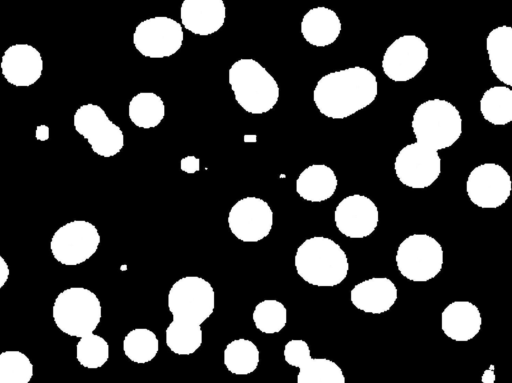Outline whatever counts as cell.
I'll use <instances>...</instances> for the list:
<instances>
[{
	"mask_svg": "<svg viewBox=\"0 0 512 383\" xmlns=\"http://www.w3.org/2000/svg\"><path fill=\"white\" fill-rule=\"evenodd\" d=\"M377 93L376 76L365 67L354 66L322 76L313 90V101L322 115L345 119L369 106Z\"/></svg>",
	"mask_w": 512,
	"mask_h": 383,
	"instance_id": "obj_1",
	"label": "cell"
},
{
	"mask_svg": "<svg viewBox=\"0 0 512 383\" xmlns=\"http://www.w3.org/2000/svg\"><path fill=\"white\" fill-rule=\"evenodd\" d=\"M294 265L297 274L308 284L334 287L347 277L349 263L344 250L330 238L314 236L296 250Z\"/></svg>",
	"mask_w": 512,
	"mask_h": 383,
	"instance_id": "obj_2",
	"label": "cell"
},
{
	"mask_svg": "<svg viewBox=\"0 0 512 383\" xmlns=\"http://www.w3.org/2000/svg\"><path fill=\"white\" fill-rule=\"evenodd\" d=\"M228 83L239 106L250 114H264L279 100V85L258 61L242 58L228 70Z\"/></svg>",
	"mask_w": 512,
	"mask_h": 383,
	"instance_id": "obj_3",
	"label": "cell"
},
{
	"mask_svg": "<svg viewBox=\"0 0 512 383\" xmlns=\"http://www.w3.org/2000/svg\"><path fill=\"white\" fill-rule=\"evenodd\" d=\"M411 127L416 142L439 151L451 147L462 134L459 110L444 99L422 102L412 117Z\"/></svg>",
	"mask_w": 512,
	"mask_h": 383,
	"instance_id": "obj_4",
	"label": "cell"
},
{
	"mask_svg": "<svg viewBox=\"0 0 512 383\" xmlns=\"http://www.w3.org/2000/svg\"><path fill=\"white\" fill-rule=\"evenodd\" d=\"M52 318L64 334L81 338L93 333L102 318L97 295L85 287H69L61 291L52 306Z\"/></svg>",
	"mask_w": 512,
	"mask_h": 383,
	"instance_id": "obj_5",
	"label": "cell"
},
{
	"mask_svg": "<svg viewBox=\"0 0 512 383\" xmlns=\"http://www.w3.org/2000/svg\"><path fill=\"white\" fill-rule=\"evenodd\" d=\"M167 304L172 319L201 325L214 311L215 292L206 279L185 276L172 284Z\"/></svg>",
	"mask_w": 512,
	"mask_h": 383,
	"instance_id": "obj_6",
	"label": "cell"
},
{
	"mask_svg": "<svg viewBox=\"0 0 512 383\" xmlns=\"http://www.w3.org/2000/svg\"><path fill=\"white\" fill-rule=\"evenodd\" d=\"M395 261L400 274L414 282H426L442 270L441 244L427 234H412L398 246Z\"/></svg>",
	"mask_w": 512,
	"mask_h": 383,
	"instance_id": "obj_7",
	"label": "cell"
},
{
	"mask_svg": "<svg viewBox=\"0 0 512 383\" xmlns=\"http://www.w3.org/2000/svg\"><path fill=\"white\" fill-rule=\"evenodd\" d=\"M73 126L92 151L104 158L117 155L124 146V134L97 104L81 105L74 113Z\"/></svg>",
	"mask_w": 512,
	"mask_h": 383,
	"instance_id": "obj_8",
	"label": "cell"
},
{
	"mask_svg": "<svg viewBox=\"0 0 512 383\" xmlns=\"http://www.w3.org/2000/svg\"><path fill=\"white\" fill-rule=\"evenodd\" d=\"M100 241V234L94 224L86 220H73L54 232L49 247L58 263L76 266L96 253Z\"/></svg>",
	"mask_w": 512,
	"mask_h": 383,
	"instance_id": "obj_9",
	"label": "cell"
},
{
	"mask_svg": "<svg viewBox=\"0 0 512 383\" xmlns=\"http://www.w3.org/2000/svg\"><path fill=\"white\" fill-rule=\"evenodd\" d=\"M182 25L167 16H155L141 21L133 32V45L144 57L166 58L182 47Z\"/></svg>",
	"mask_w": 512,
	"mask_h": 383,
	"instance_id": "obj_10",
	"label": "cell"
},
{
	"mask_svg": "<svg viewBox=\"0 0 512 383\" xmlns=\"http://www.w3.org/2000/svg\"><path fill=\"white\" fill-rule=\"evenodd\" d=\"M395 174L403 185L413 189L431 186L441 174L437 151L417 142L404 146L394 161Z\"/></svg>",
	"mask_w": 512,
	"mask_h": 383,
	"instance_id": "obj_11",
	"label": "cell"
},
{
	"mask_svg": "<svg viewBox=\"0 0 512 383\" xmlns=\"http://www.w3.org/2000/svg\"><path fill=\"white\" fill-rule=\"evenodd\" d=\"M429 57L426 43L416 35H403L385 50L381 66L384 74L395 82H406L416 77Z\"/></svg>",
	"mask_w": 512,
	"mask_h": 383,
	"instance_id": "obj_12",
	"label": "cell"
},
{
	"mask_svg": "<svg viewBox=\"0 0 512 383\" xmlns=\"http://www.w3.org/2000/svg\"><path fill=\"white\" fill-rule=\"evenodd\" d=\"M231 233L242 242H259L266 238L273 226V211L269 204L254 196L238 200L227 218Z\"/></svg>",
	"mask_w": 512,
	"mask_h": 383,
	"instance_id": "obj_13",
	"label": "cell"
},
{
	"mask_svg": "<svg viewBox=\"0 0 512 383\" xmlns=\"http://www.w3.org/2000/svg\"><path fill=\"white\" fill-rule=\"evenodd\" d=\"M512 189L508 172L499 164L483 163L476 166L468 175L466 192L470 201L483 209L502 206Z\"/></svg>",
	"mask_w": 512,
	"mask_h": 383,
	"instance_id": "obj_14",
	"label": "cell"
},
{
	"mask_svg": "<svg viewBox=\"0 0 512 383\" xmlns=\"http://www.w3.org/2000/svg\"><path fill=\"white\" fill-rule=\"evenodd\" d=\"M378 221V208L365 195L353 194L343 198L334 211L336 228L351 239L368 237L377 228Z\"/></svg>",
	"mask_w": 512,
	"mask_h": 383,
	"instance_id": "obj_15",
	"label": "cell"
},
{
	"mask_svg": "<svg viewBox=\"0 0 512 383\" xmlns=\"http://www.w3.org/2000/svg\"><path fill=\"white\" fill-rule=\"evenodd\" d=\"M0 69L9 84L16 87H29L42 75V55L30 44H13L4 51Z\"/></svg>",
	"mask_w": 512,
	"mask_h": 383,
	"instance_id": "obj_16",
	"label": "cell"
},
{
	"mask_svg": "<svg viewBox=\"0 0 512 383\" xmlns=\"http://www.w3.org/2000/svg\"><path fill=\"white\" fill-rule=\"evenodd\" d=\"M226 7L223 0H184L180 7L182 26L199 36H209L224 25Z\"/></svg>",
	"mask_w": 512,
	"mask_h": 383,
	"instance_id": "obj_17",
	"label": "cell"
},
{
	"mask_svg": "<svg viewBox=\"0 0 512 383\" xmlns=\"http://www.w3.org/2000/svg\"><path fill=\"white\" fill-rule=\"evenodd\" d=\"M397 297V287L386 277L366 279L356 284L350 291L351 303L358 310L371 314L389 311Z\"/></svg>",
	"mask_w": 512,
	"mask_h": 383,
	"instance_id": "obj_18",
	"label": "cell"
},
{
	"mask_svg": "<svg viewBox=\"0 0 512 383\" xmlns=\"http://www.w3.org/2000/svg\"><path fill=\"white\" fill-rule=\"evenodd\" d=\"M482 317L478 307L470 301H454L441 313V329L457 342L473 339L481 330Z\"/></svg>",
	"mask_w": 512,
	"mask_h": 383,
	"instance_id": "obj_19",
	"label": "cell"
},
{
	"mask_svg": "<svg viewBox=\"0 0 512 383\" xmlns=\"http://www.w3.org/2000/svg\"><path fill=\"white\" fill-rule=\"evenodd\" d=\"M341 30L342 25L337 13L324 6L308 10L300 23L303 38L315 47H326L333 44Z\"/></svg>",
	"mask_w": 512,
	"mask_h": 383,
	"instance_id": "obj_20",
	"label": "cell"
},
{
	"mask_svg": "<svg viewBox=\"0 0 512 383\" xmlns=\"http://www.w3.org/2000/svg\"><path fill=\"white\" fill-rule=\"evenodd\" d=\"M338 185L335 172L325 164L306 167L296 179V192L309 202H323L333 196Z\"/></svg>",
	"mask_w": 512,
	"mask_h": 383,
	"instance_id": "obj_21",
	"label": "cell"
},
{
	"mask_svg": "<svg viewBox=\"0 0 512 383\" xmlns=\"http://www.w3.org/2000/svg\"><path fill=\"white\" fill-rule=\"evenodd\" d=\"M486 51L491 71L496 78L512 85V28L507 25L492 29L486 38Z\"/></svg>",
	"mask_w": 512,
	"mask_h": 383,
	"instance_id": "obj_22",
	"label": "cell"
},
{
	"mask_svg": "<svg viewBox=\"0 0 512 383\" xmlns=\"http://www.w3.org/2000/svg\"><path fill=\"white\" fill-rule=\"evenodd\" d=\"M128 116L138 128H155L165 117L164 101L156 93L140 92L130 100Z\"/></svg>",
	"mask_w": 512,
	"mask_h": 383,
	"instance_id": "obj_23",
	"label": "cell"
},
{
	"mask_svg": "<svg viewBox=\"0 0 512 383\" xmlns=\"http://www.w3.org/2000/svg\"><path fill=\"white\" fill-rule=\"evenodd\" d=\"M223 362L230 373L248 375L257 369L260 362V352L251 340L235 339L226 345Z\"/></svg>",
	"mask_w": 512,
	"mask_h": 383,
	"instance_id": "obj_24",
	"label": "cell"
},
{
	"mask_svg": "<svg viewBox=\"0 0 512 383\" xmlns=\"http://www.w3.org/2000/svg\"><path fill=\"white\" fill-rule=\"evenodd\" d=\"M480 112L489 123L502 126L512 121V90L508 86H493L480 99Z\"/></svg>",
	"mask_w": 512,
	"mask_h": 383,
	"instance_id": "obj_25",
	"label": "cell"
},
{
	"mask_svg": "<svg viewBox=\"0 0 512 383\" xmlns=\"http://www.w3.org/2000/svg\"><path fill=\"white\" fill-rule=\"evenodd\" d=\"M166 345L177 355L195 353L203 341L201 325L172 319L165 330Z\"/></svg>",
	"mask_w": 512,
	"mask_h": 383,
	"instance_id": "obj_26",
	"label": "cell"
},
{
	"mask_svg": "<svg viewBox=\"0 0 512 383\" xmlns=\"http://www.w3.org/2000/svg\"><path fill=\"white\" fill-rule=\"evenodd\" d=\"M296 383H346L342 369L327 358L306 356L298 365Z\"/></svg>",
	"mask_w": 512,
	"mask_h": 383,
	"instance_id": "obj_27",
	"label": "cell"
},
{
	"mask_svg": "<svg viewBox=\"0 0 512 383\" xmlns=\"http://www.w3.org/2000/svg\"><path fill=\"white\" fill-rule=\"evenodd\" d=\"M125 356L137 364L152 361L159 350V340L156 334L147 328H135L129 331L122 343Z\"/></svg>",
	"mask_w": 512,
	"mask_h": 383,
	"instance_id": "obj_28",
	"label": "cell"
},
{
	"mask_svg": "<svg viewBox=\"0 0 512 383\" xmlns=\"http://www.w3.org/2000/svg\"><path fill=\"white\" fill-rule=\"evenodd\" d=\"M34 366L29 357L18 350L0 353V383H30Z\"/></svg>",
	"mask_w": 512,
	"mask_h": 383,
	"instance_id": "obj_29",
	"label": "cell"
},
{
	"mask_svg": "<svg viewBox=\"0 0 512 383\" xmlns=\"http://www.w3.org/2000/svg\"><path fill=\"white\" fill-rule=\"evenodd\" d=\"M252 320L255 327L262 333H278L287 323V309L278 300L266 299L255 306Z\"/></svg>",
	"mask_w": 512,
	"mask_h": 383,
	"instance_id": "obj_30",
	"label": "cell"
},
{
	"mask_svg": "<svg viewBox=\"0 0 512 383\" xmlns=\"http://www.w3.org/2000/svg\"><path fill=\"white\" fill-rule=\"evenodd\" d=\"M109 356V344L100 335L90 333L79 338V341L76 344V359L84 368H101L106 364Z\"/></svg>",
	"mask_w": 512,
	"mask_h": 383,
	"instance_id": "obj_31",
	"label": "cell"
},
{
	"mask_svg": "<svg viewBox=\"0 0 512 383\" xmlns=\"http://www.w3.org/2000/svg\"><path fill=\"white\" fill-rule=\"evenodd\" d=\"M180 169L188 174H194L200 170V160L195 156L183 157L180 161Z\"/></svg>",
	"mask_w": 512,
	"mask_h": 383,
	"instance_id": "obj_32",
	"label": "cell"
},
{
	"mask_svg": "<svg viewBox=\"0 0 512 383\" xmlns=\"http://www.w3.org/2000/svg\"><path fill=\"white\" fill-rule=\"evenodd\" d=\"M9 275L10 269L8 263L3 258V256L0 255V289H2L4 285L7 283Z\"/></svg>",
	"mask_w": 512,
	"mask_h": 383,
	"instance_id": "obj_33",
	"label": "cell"
},
{
	"mask_svg": "<svg viewBox=\"0 0 512 383\" xmlns=\"http://www.w3.org/2000/svg\"><path fill=\"white\" fill-rule=\"evenodd\" d=\"M35 137L39 141H46L49 138V127L46 125L37 126Z\"/></svg>",
	"mask_w": 512,
	"mask_h": 383,
	"instance_id": "obj_34",
	"label": "cell"
},
{
	"mask_svg": "<svg viewBox=\"0 0 512 383\" xmlns=\"http://www.w3.org/2000/svg\"><path fill=\"white\" fill-rule=\"evenodd\" d=\"M494 380H495V376H494V372H493V366H491L489 369L484 371V373L481 377V381H482V383H494Z\"/></svg>",
	"mask_w": 512,
	"mask_h": 383,
	"instance_id": "obj_35",
	"label": "cell"
}]
</instances>
